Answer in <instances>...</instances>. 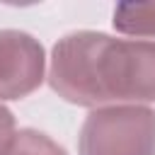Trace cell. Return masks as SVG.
Returning a JSON list of instances; mask_svg holds the SVG:
<instances>
[{"label":"cell","mask_w":155,"mask_h":155,"mask_svg":"<svg viewBox=\"0 0 155 155\" xmlns=\"http://www.w3.org/2000/svg\"><path fill=\"white\" fill-rule=\"evenodd\" d=\"M48 85L78 107L155 102V41L73 31L51 51Z\"/></svg>","instance_id":"obj_1"},{"label":"cell","mask_w":155,"mask_h":155,"mask_svg":"<svg viewBox=\"0 0 155 155\" xmlns=\"http://www.w3.org/2000/svg\"><path fill=\"white\" fill-rule=\"evenodd\" d=\"M80 155H155V111L145 104L97 107L87 114Z\"/></svg>","instance_id":"obj_2"},{"label":"cell","mask_w":155,"mask_h":155,"mask_svg":"<svg viewBox=\"0 0 155 155\" xmlns=\"http://www.w3.org/2000/svg\"><path fill=\"white\" fill-rule=\"evenodd\" d=\"M46 70L39 39L19 29H0V102L31 94Z\"/></svg>","instance_id":"obj_3"},{"label":"cell","mask_w":155,"mask_h":155,"mask_svg":"<svg viewBox=\"0 0 155 155\" xmlns=\"http://www.w3.org/2000/svg\"><path fill=\"white\" fill-rule=\"evenodd\" d=\"M116 31L136 39H155V2H119L111 15Z\"/></svg>","instance_id":"obj_4"},{"label":"cell","mask_w":155,"mask_h":155,"mask_svg":"<svg viewBox=\"0 0 155 155\" xmlns=\"http://www.w3.org/2000/svg\"><path fill=\"white\" fill-rule=\"evenodd\" d=\"M0 155H68L63 145L36 128H19L7 140Z\"/></svg>","instance_id":"obj_5"},{"label":"cell","mask_w":155,"mask_h":155,"mask_svg":"<svg viewBox=\"0 0 155 155\" xmlns=\"http://www.w3.org/2000/svg\"><path fill=\"white\" fill-rule=\"evenodd\" d=\"M12 133H15V116H12V111L7 107L0 104V153L5 150L7 140L12 138Z\"/></svg>","instance_id":"obj_6"}]
</instances>
